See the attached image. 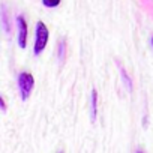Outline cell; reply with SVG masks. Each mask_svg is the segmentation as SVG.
<instances>
[{
    "label": "cell",
    "instance_id": "6da1fadb",
    "mask_svg": "<svg viewBox=\"0 0 153 153\" xmlns=\"http://www.w3.org/2000/svg\"><path fill=\"white\" fill-rule=\"evenodd\" d=\"M48 38H50V32H48L47 26L42 21H38L36 29H35V44H33V54L35 56H39L45 50V47L48 44Z\"/></svg>",
    "mask_w": 153,
    "mask_h": 153
},
{
    "label": "cell",
    "instance_id": "7a4b0ae2",
    "mask_svg": "<svg viewBox=\"0 0 153 153\" xmlns=\"http://www.w3.org/2000/svg\"><path fill=\"white\" fill-rule=\"evenodd\" d=\"M18 90H20V96L23 101H27L29 96L32 95L33 86H35V78L30 72H21L18 75Z\"/></svg>",
    "mask_w": 153,
    "mask_h": 153
},
{
    "label": "cell",
    "instance_id": "3957f363",
    "mask_svg": "<svg viewBox=\"0 0 153 153\" xmlns=\"http://www.w3.org/2000/svg\"><path fill=\"white\" fill-rule=\"evenodd\" d=\"M17 29H18V45H20V48L24 50L27 47V33H29V30H27V23H26L23 15L17 17Z\"/></svg>",
    "mask_w": 153,
    "mask_h": 153
},
{
    "label": "cell",
    "instance_id": "277c9868",
    "mask_svg": "<svg viewBox=\"0 0 153 153\" xmlns=\"http://www.w3.org/2000/svg\"><path fill=\"white\" fill-rule=\"evenodd\" d=\"M0 20H2V27L5 30L6 35L11 33V23H9V15H8V9L5 5H0Z\"/></svg>",
    "mask_w": 153,
    "mask_h": 153
},
{
    "label": "cell",
    "instance_id": "5b68a950",
    "mask_svg": "<svg viewBox=\"0 0 153 153\" xmlns=\"http://www.w3.org/2000/svg\"><path fill=\"white\" fill-rule=\"evenodd\" d=\"M98 92L93 89L92 90V108H90V111H92V120H95L96 119V111H98Z\"/></svg>",
    "mask_w": 153,
    "mask_h": 153
},
{
    "label": "cell",
    "instance_id": "8992f818",
    "mask_svg": "<svg viewBox=\"0 0 153 153\" xmlns=\"http://www.w3.org/2000/svg\"><path fill=\"white\" fill-rule=\"evenodd\" d=\"M65 56H66V42L65 41H60L57 44V57H59V62H63L65 60Z\"/></svg>",
    "mask_w": 153,
    "mask_h": 153
},
{
    "label": "cell",
    "instance_id": "52a82bcc",
    "mask_svg": "<svg viewBox=\"0 0 153 153\" xmlns=\"http://www.w3.org/2000/svg\"><path fill=\"white\" fill-rule=\"evenodd\" d=\"M120 72H122V78H123V81H125L128 90H131V89H132V81L129 80V76H128V74H126V71H125L123 66H120Z\"/></svg>",
    "mask_w": 153,
    "mask_h": 153
},
{
    "label": "cell",
    "instance_id": "ba28073f",
    "mask_svg": "<svg viewBox=\"0 0 153 153\" xmlns=\"http://www.w3.org/2000/svg\"><path fill=\"white\" fill-rule=\"evenodd\" d=\"M60 2L62 0H42L44 6H47V8H56L60 5Z\"/></svg>",
    "mask_w": 153,
    "mask_h": 153
},
{
    "label": "cell",
    "instance_id": "9c48e42d",
    "mask_svg": "<svg viewBox=\"0 0 153 153\" xmlns=\"http://www.w3.org/2000/svg\"><path fill=\"white\" fill-rule=\"evenodd\" d=\"M0 108H2V110H6V104H5V101H3L2 96H0Z\"/></svg>",
    "mask_w": 153,
    "mask_h": 153
},
{
    "label": "cell",
    "instance_id": "30bf717a",
    "mask_svg": "<svg viewBox=\"0 0 153 153\" xmlns=\"http://www.w3.org/2000/svg\"><path fill=\"white\" fill-rule=\"evenodd\" d=\"M137 153H143V152H140V150H138V152H137Z\"/></svg>",
    "mask_w": 153,
    "mask_h": 153
},
{
    "label": "cell",
    "instance_id": "8fae6325",
    "mask_svg": "<svg viewBox=\"0 0 153 153\" xmlns=\"http://www.w3.org/2000/svg\"><path fill=\"white\" fill-rule=\"evenodd\" d=\"M152 45H153V38H152Z\"/></svg>",
    "mask_w": 153,
    "mask_h": 153
}]
</instances>
